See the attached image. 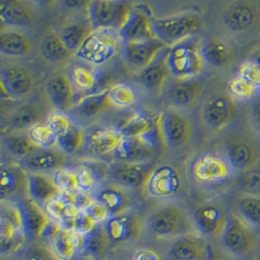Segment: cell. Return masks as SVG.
Instances as JSON below:
<instances>
[{
	"mask_svg": "<svg viewBox=\"0 0 260 260\" xmlns=\"http://www.w3.org/2000/svg\"><path fill=\"white\" fill-rule=\"evenodd\" d=\"M146 229L157 240L174 241L179 237L197 234L192 216L176 204H166L154 209L146 219Z\"/></svg>",
	"mask_w": 260,
	"mask_h": 260,
	"instance_id": "1",
	"label": "cell"
},
{
	"mask_svg": "<svg viewBox=\"0 0 260 260\" xmlns=\"http://www.w3.org/2000/svg\"><path fill=\"white\" fill-rule=\"evenodd\" d=\"M167 62L172 77L197 78L207 66L202 52L201 39L192 36L169 48Z\"/></svg>",
	"mask_w": 260,
	"mask_h": 260,
	"instance_id": "2",
	"label": "cell"
},
{
	"mask_svg": "<svg viewBox=\"0 0 260 260\" xmlns=\"http://www.w3.org/2000/svg\"><path fill=\"white\" fill-rule=\"evenodd\" d=\"M219 19L228 36L247 38L260 28V3L250 0L229 2L221 10Z\"/></svg>",
	"mask_w": 260,
	"mask_h": 260,
	"instance_id": "3",
	"label": "cell"
},
{
	"mask_svg": "<svg viewBox=\"0 0 260 260\" xmlns=\"http://www.w3.org/2000/svg\"><path fill=\"white\" fill-rule=\"evenodd\" d=\"M201 17L194 12H181L154 18L152 31L157 40L167 47L197 35L202 28Z\"/></svg>",
	"mask_w": 260,
	"mask_h": 260,
	"instance_id": "4",
	"label": "cell"
},
{
	"mask_svg": "<svg viewBox=\"0 0 260 260\" xmlns=\"http://www.w3.org/2000/svg\"><path fill=\"white\" fill-rule=\"evenodd\" d=\"M122 45L118 31L96 29L86 38L74 56L92 66H105L118 58L122 53Z\"/></svg>",
	"mask_w": 260,
	"mask_h": 260,
	"instance_id": "5",
	"label": "cell"
},
{
	"mask_svg": "<svg viewBox=\"0 0 260 260\" xmlns=\"http://www.w3.org/2000/svg\"><path fill=\"white\" fill-rule=\"evenodd\" d=\"M185 189L183 173L175 164H162L152 169L144 190L155 199H172Z\"/></svg>",
	"mask_w": 260,
	"mask_h": 260,
	"instance_id": "6",
	"label": "cell"
},
{
	"mask_svg": "<svg viewBox=\"0 0 260 260\" xmlns=\"http://www.w3.org/2000/svg\"><path fill=\"white\" fill-rule=\"evenodd\" d=\"M133 4L127 1L98 0L87 5L88 20L93 30L112 29L119 31L125 24Z\"/></svg>",
	"mask_w": 260,
	"mask_h": 260,
	"instance_id": "7",
	"label": "cell"
},
{
	"mask_svg": "<svg viewBox=\"0 0 260 260\" xmlns=\"http://www.w3.org/2000/svg\"><path fill=\"white\" fill-rule=\"evenodd\" d=\"M112 244L128 246L141 240L146 229V220L138 211L130 209L124 213L110 216L104 223Z\"/></svg>",
	"mask_w": 260,
	"mask_h": 260,
	"instance_id": "8",
	"label": "cell"
},
{
	"mask_svg": "<svg viewBox=\"0 0 260 260\" xmlns=\"http://www.w3.org/2000/svg\"><path fill=\"white\" fill-rule=\"evenodd\" d=\"M222 246L235 256H247L257 247V239L253 229L237 213H231L221 235Z\"/></svg>",
	"mask_w": 260,
	"mask_h": 260,
	"instance_id": "9",
	"label": "cell"
},
{
	"mask_svg": "<svg viewBox=\"0 0 260 260\" xmlns=\"http://www.w3.org/2000/svg\"><path fill=\"white\" fill-rule=\"evenodd\" d=\"M160 120V114L158 115L151 110H141L125 121L119 130L124 137L141 138L158 151L161 145L165 143L161 133Z\"/></svg>",
	"mask_w": 260,
	"mask_h": 260,
	"instance_id": "10",
	"label": "cell"
},
{
	"mask_svg": "<svg viewBox=\"0 0 260 260\" xmlns=\"http://www.w3.org/2000/svg\"><path fill=\"white\" fill-rule=\"evenodd\" d=\"M160 115L161 133L168 147L181 148L191 142L194 127L192 120L183 111L169 107Z\"/></svg>",
	"mask_w": 260,
	"mask_h": 260,
	"instance_id": "11",
	"label": "cell"
},
{
	"mask_svg": "<svg viewBox=\"0 0 260 260\" xmlns=\"http://www.w3.org/2000/svg\"><path fill=\"white\" fill-rule=\"evenodd\" d=\"M236 116V103L229 94L213 95L202 107L203 123L213 132L224 130L234 122Z\"/></svg>",
	"mask_w": 260,
	"mask_h": 260,
	"instance_id": "12",
	"label": "cell"
},
{
	"mask_svg": "<svg viewBox=\"0 0 260 260\" xmlns=\"http://www.w3.org/2000/svg\"><path fill=\"white\" fill-rule=\"evenodd\" d=\"M193 178L203 185H213L226 181L234 173L225 156L208 152L199 156L192 165Z\"/></svg>",
	"mask_w": 260,
	"mask_h": 260,
	"instance_id": "13",
	"label": "cell"
},
{
	"mask_svg": "<svg viewBox=\"0 0 260 260\" xmlns=\"http://www.w3.org/2000/svg\"><path fill=\"white\" fill-rule=\"evenodd\" d=\"M1 89L3 93L14 99L27 98L36 91V75L29 68L11 63L2 66L0 71Z\"/></svg>",
	"mask_w": 260,
	"mask_h": 260,
	"instance_id": "14",
	"label": "cell"
},
{
	"mask_svg": "<svg viewBox=\"0 0 260 260\" xmlns=\"http://www.w3.org/2000/svg\"><path fill=\"white\" fill-rule=\"evenodd\" d=\"M229 214L217 202H207L192 215L196 233L203 238H217L222 235L228 222Z\"/></svg>",
	"mask_w": 260,
	"mask_h": 260,
	"instance_id": "15",
	"label": "cell"
},
{
	"mask_svg": "<svg viewBox=\"0 0 260 260\" xmlns=\"http://www.w3.org/2000/svg\"><path fill=\"white\" fill-rule=\"evenodd\" d=\"M224 156L233 172L237 173H248L256 169L260 163L257 146L242 137L231 138L226 142Z\"/></svg>",
	"mask_w": 260,
	"mask_h": 260,
	"instance_id": "16",
	"label": "cell"
},
{
	"mask_svg": "<svg viewBox=\"0 0 260 260\" xmlns=\"http://www.w3.org/2000/svg\"><path fill=\"white\" fill-rule=\"evenodd\" d=\"M204 84L197 78H172L165 89V98L170 107L178 110L189 109L201 99Z\"/></svg>",
	"mask_w": 260,
	"mask_h": 260,
	"instance_id": "17",
	"label": "cell"
},
{
	"mask_svg": "<svg viewBox=\"0 0 260 260\" xmlns=\"http://www.w3.org/2000/svg\"><path fill=\"white\" fill-rule=\"evenodd\" d=\"M153 13L144 4L133 5L125 24L118 31L123 43L156 39L152 31Z\"/></svg>",
	"mask_w": 260,
	"mask_h": 260,
	"instance_id": "18",
	"label": "cell"
},
{
	"mask_svg": "<svg viewBox=\"0 0 260 260\" xmlns=\"http://www.w3.org/2000/svg\"><path fill=\"white\" fill-rule=\"evenodd\" d=\"M28 171L18 163H7L1 167L0 194L1 201L17 202L27 198Z\"/></svg>",
	"mask_w": 260,
	"mask_h": 260,
	"instance_id": "19",
	"label": "cell"
},
{
	"mask_svg": "<svg viewBox=\"0 0 260 260\" xmlns=\"http://www.w3.org/2000/svg\"><path fill=\"white\" fill-rule=\"evenodd\" d=\"M43 237L50 239V246L61 260H71L76 252L83 248L84 236L64 228L62 225L52 220Z\"/></svg>",
	"mask_w": 260,
	"mask_h": 260,
	"instance_id": "20",
	"label": "cell"
},
{
	"mask_svg": "<svg viewBox=\"0 0 260 260\" xmlns=\"http://www.w3.org/2000/svg\"><path fill=\"white\" fill-rule=\"evenodd\" d=\"M167 48L157 39L126 42L122 45V55L132 69L141 71Z\"/></svg>",
	"mask_w": 260,
	"mask_h": 260,
	"instance_id": "21",
	"label": "cell"
},
{
	"mask_svg": "<svg viewBox=\"0 0 260 260\" xmlns=\"http://www.w3.org/2000/svg\"><path fill=\"white\" fill-rule=\"evenodd\" d=\"M209 244L198 234L179 237L167 249L166 260H208Z\"/></svg>",
	"mask_w": 260,
	"mask_h": 260,
	"instance_id": "22",
	"label": "cell"
},
{
	"mask_svg": "<svg viewBox=\"0 0 260 260\" xmlns=\"http://www.w3.org/2000/svg\"><path fill=\"white\" fill-rule=\"evenodd\" d=\"M0 19L6 27H30L37 21L35 7L25 1L2 0L0 1Z\"/></svg>",
	"mask_w": 260,
	"mask_h": 260,
	"instance_id": "23",
	"label": "cell"
},
{
	"mask_svg": "<svg viewBox=\"0 0 260 260\" xmlns=\"http://www.w3.org/2000/svg\"><path fill=\"white\" fill-rule=\"evenodd\" d=\"M202 52L206 64L215 69H228L236 61L235 48L229 40L220 36H213L202 41Z\"/></svg>",
	"mask_w": 260,
	"mask_h": 260,
	"instance_id": "24",
	"label": "cell"
},
{
	"mask_svg": "<svg viewBox=\"0 0 260 260\" xmlns=\"http://www.w3.org/2000/svg\"><path fill=\"white\" fill-rule=\"evenodd\" d=\"M152 168L148 163H120L114 166L110 178L114 184L125 189L144 188Z\"/></svg>",
	"mask_w": 260,
	"mask_h": 260,
	"instance_id": "25",
	"label": "cell"
},
{
	"mask_svg": "<svg viewBox=\"0 0 260 260\" xmlns=\"http://www.w3.org/2000/svg\"><path fill=\"white\" fill-rule=\"evenodd\" d=\"M168 50L169 48L162 51L148 67L139 71L137 75L140 84L150 92L159 93L163 90L165 91L168 83L171 80L170 78H172L167 62Z\"/></svg>",
	"mask_w": 260,
	"mask_h": 260,
	"instance_id": "26",
	"label": "cell"
},
{
	"mask_svg": "<svg viewBox=\"0 0 260 260\" xmlns=\"http://www.w3.org/2000/svg\"><path fill=\"white\" fill-rule=\"evenodd\" d=\"M35 45L30 36L24 30L14 27H3L0 32V52L3 56L20 59L30 56Z\"/></svg>",
	"mask_w": 260,
	"mask_h": 260,
	"instance_id": "27",
	"label": "cell"
},
{
	"mask_svg": "<svg viewBox=\"0 0 260 260\" xmlns=\"http://www.w3.org/2000/svg\"><path fill=\"white\" fill-rule=\"evenodd\" d=\"M23 212L24 229L29 241H38L44 235L52 219L44 208L28 197L19 202Z\"/></svg>",
	"mask_w": 260,
	"mask_h": 260,
	"instance_id": "28",
	"label": "cell"
},
{
	"mask_svg": "<svg viewBox=\"0 0 260 260\" xmlns=\"http://www.w3.org/2000/svg\"><path fill=\"white\" fill-rule=\"evenodd\" d=\"M113 155L120 163H149L157 150L141 138L124 137Z\"/></svg>",
	"mask_w": 260,
	"mask_h": 260,
	"instance_id": "29",
	"label": "cell"
},
{
	"mask_svg": "<svg viewBox=\"0 0 260 260\" xmlns=\"http://www.w3.org/2000/svg\"><path fill=\"white\" fill-rule=\"evenodd\" d=\"M48 99L55 109L67 112L74 106L75 89L66 74L52 76L45 86Z\"/></svg>",
	"mask_w": 260,
	"mask_h": 260,
	"instance_id": "30",
	"label": "cell"
},
{
	"mask_svg": "<svg viewBox=\"0 0 260 260\" xmlns=\"http://www.w3.org/2000/svg\"><path fill=\"white\" fill-rule=\"evenodd\" d=\"M62 194L53 176L47 173L28 172L27 196L41 207Z\"/></svg>",
	"mask_w": 260,
	"mask_h": 260,
	"instance_id": "31",
	"label": "cell"
},
{
	"mask_svg": "<svg viewBox=\"0 0 260 260\" xmlns=\"http://www.w3.org/2000/svg\"><path fill=\"white\" fill-rule=\"evenodd\" d=\"M64 153L55 149H37L21 161L28 172L46 173L64 168Z\"/></svg>",
	"mask_w": 260,
	"mask_h": 260,
	"instance_id": "32",
	"label": "cell"
},
{
	"mask_svg": "<svg viewBox=\"0 0 260 260\" xmlns=\"http://www.w3.org/2000/svg\"><path fill=\"white\" fill-rule=\"evenodd\" d=\"M95 199L102 202L107 207L110 216L132 209L133 200L128 190L114 183L100 190Z\"/></svg>",
	"mask_w": 260,
	"mask_h": 260,
	"instance_id": "33",
	"label": "cell"
},
{
	"mask_svg": "<svg viewBox=\"0 0 260 260\" xmlns=\"http://www.w3.org/2000/svg\"><path fill=\"white\" fill-rule=\"evenodd\" d=\"M45 113L38 105L25 103L16 107L8 117V123L15 132L29 130L36 124L42 123Z\"/></svg>",
	"mask_w": 260,
	"mask_h": 260,
	"instance_id": "34",
	"label": "cell"
},
{
	"mask_svg": "<svg viewBox=\"0 0 260 260\" xmlns=\"http://www.w3.org/2000/svg\"><path fill=\"white\" fill-rule=\"evenodd\" d=\"M39 51L43 59L50 63L64 62L74 55L66 46L59 32L54 31L48 32L42 37Z\"/></svg>",
	"mask_w": 260,
	"mask_h": 260,
	"instance_id": "35",
	"label": "cell"
},
{
	"mask_svg": "<svg viewBox=\"0 0 260 260\" xmlns=\"http://www.w3.org/2000/svg\"><path fill=\"white\" fill-rule=\"evenodd\" d=\"M92 31L93 27L90 21L87 19L64 24L59 28V35L66 46L75 55Z\"/></svg>",
	"mask_w": 260,
	"mask_h": 260,
	"instance_id": "36",
	"label": "cell"
},
{
	"mask_svg": "<svg viewBox=\"0 0 260 260\" xmlns=\"http://www.w3.org/2000/svg\"><path fill=\"white\" fill-rule=\"evenodd\" d=\"M44 210L52 220L59 222L70 230H72L74 217L81 212L63 194L49 202Z\"/></svg>",
	"mask_w": 260,
	"mask_h": 260,
	"instance_id": "37",
	"label": "cell"
},
{
	"mask_svg": "<svg viewBox=\"0 0 260 260\" xmlns=\"http://www.w3.org/2000/svg\"><path fill=\"white\" fill-rule=\"evenodd\" d=\"M123 138L124 135L119 129H99L91 134L89 146L98 155L113 154Z\"/></svg>",
	"mask_w": 260,
	"mask_h": 260,
	"instance_id": "38",
	"label": "cell"
},
{
	"mask_svg": "<svg viewBox=\"0 0 260 260\" xmlns=\"http://www.w3.org/2000/svg\"><path fill=\"white\" fill-rule=\"evenodd\" d=\"M112 104L109 100L108 90L88 94L78 100L75 109L85 118H94L104 113Z\"/></svg>",
	"mask_w": 260,
	"mask_h": 260,
	"instance_id": "39",
	"label": "cell"
},
{
	"mask_svg": "<svg viewBox=\"0 0 260 260\" xmlns=\"http://www.w3.org/2000/svg\"><path fill=\"white\" fill-rule=\"evenodd\" d=\"M112 243L107 235L104 224L98 225L95 229L84 236L83 250L94 258H103L109 251Z\"/></svg>",
	"mask_w": 260,
	"mask_h": 260,
	"instance_id": "40",
	"label": "cell"
},
{
	"mask_svg": "<svg viewBox=\"0 0 260 260\" xmlns=\"http://www.w3.org/2000/svg\"><path fill=\"white\" fill-rule=\"evenodd\" d=\"M236 212L251 228L260 229V194L244 193L237 200Z\"/></svg>",
	"mask_w": 260,
	"mask_h": 260,
	"instance_id": "41",
	"label": "cell"
},
{
	"mask_svg": "<svg viewBox=\"0 0 260 260\" xmlns=\"http://www.w3.org/2000/svg\"><path fill=\"white\" fill-rule=\"evenodd\" d=\"M3 142L8 151L13 156L21 159V161L37 149H40L30 141L28 135H24L23 132L14 131L4 137Z\"/></svg>",
	"mask_w": 260,
	"mask_h": 260,
	"instance_id": "42",
	"label": "cell"
},
{
	"mask_svg": "<svg viewBox=\"0 0 260 260\" xmlns=\"http://www.w3.org/2000/svg\"><path fill=\"white\" fill-rule=\"evenodd\" d=\"M69 77L76 91L89 94H93L99 81L95 71L84 64L74 66L71 70Z\"/></svg>",
	"mask_w": 260,
	"mask_h": 260,
	"instance_id": "43",
	"label": "cell"
},
{
	"mask_svg": "<svg viewBox=\"0 0 260 260\" xmlns=\"http://www.w3.org/2000/svg\"><path fill=\"white\" fill-rule=\"evenodd\" d=\"M108 95L112 106L118 108L134 107L139 100L137 91L127 83H117L108 89Z\"/></svg>",
	"mask_w": 260,
	"mask_h": 260,
	"instance_id": "44",
	"label": "cell"
},
{
	"mask_svg": "<svg viewBox=\"0 0 260 260\" xmlns=\"http://www.w3.org/2000/svg\"><path fill=\"white\" fill-rule=\"evenodd\" d=\"M85 140V130L81 126L73 124L70 130L58 138V147L62 153H75L84 145Z\"/></svg>",
	"mask_w": 260,
	"mask_h": 260,
	"instance_id": "45",
	"label": "cell"
},
{
	"mask_svg": "<svg viewBox=\"0 0 260 260\" xmlns=\"http://www.w3.org/2000/svg\"><path fill=\"white\" fill-rule=\"evenodd\" d=\"M79 189L84 192H91L102 182L105 173L99 167L91 164H82L76 169Z\"/></svg>",
	"mask_w": 260,
	"mask_h": 260,
	"instance_id": "46",
	"label": "cell"
},
{
	"mask_svg": "<svg viewBox=\"0 0 260 260\" xmlns=\"http://www.w3.org/2000/svg\"><path fill=\"white\" fill-rule=\"evenodd\" d=\"M30 141L40 149H53L58 147V136L46 123L36 124L27 131Z\"/></svg>",
	"mask_w": 260,
	"mask_h": 260,
	"instance_id": "47",
	"label": "cell"
},
{
	"mask_svg": "<svg viewBox=\"0 0 260 260\" xmlns=\"http://www.w3.org/2000/svg\"><path fill=\"white\" fill-rule=\"evenodd\" d=\"M19 260H61L50 245L39 241H32L27 244L19 252Z\"/></svg>",
	"mask_w": 260,
	"mask_h": 260,
	"instance_id": "48",
	"label": "cell"
},
{
	"mask_svg": "<svg viewBox=\"0 0 260 260\" xmlns=\"http://www.w3.org/2000/svg\"><path fill=\"white\" fill-rule=\"evenodd\" d=\"M258 89L248 82L241 76L237 75L228 82V94L235 101L248 102L254 98Z\"/></svg>",
	"mask_w": 260,
	"mask_h": 260,
	"instance_id": "49",
	"label": "cell"
},
{
	"mask_svg": "<svg viewBox=\"0 0 260 260\" xmlns=\"http://www.w3.org/2000/svg\"><path fill=\"white\" fill-rule=\"evenodd\" d=\"M0 219L12 224L20 230H24L23 212L19 202L1 201Z\"/></svg>",
	"mask_w": 260,
	"mask_h": 260,
	"instance_id": "50",
	"label": "cell"
},
{
	"mask_svg": "<svg viewBox=\"0 0 260 260\" xmlns=\"http://www.w3.org/2000/svg\"><path fill=\"white\" fill-rule=\"evenodd\" d=\"M53 178L62 192H74L79 189L76 170L74 171L69 168H61L54 172Z\"/></svg>",
	"mask_w": 260,
	"mask_h": 260,
	"instance_id": "51",
	"label": "cell"
},
{
	"mask_svg": "<svg viewBox=\"0 0 260 260\" xmlns=\"http://www.w3.org/2000/svg\"><path fill=\"white\" fill-rule=\"evenodd\" d=\"M46 124L59 137L70 130L74 123L66 112L55 109L48 114Z\"/></svg>",
	"mask_w": 260,
	"mask_h": 260,
	"instance_id": "52",
	"label": "cell"
},
{
	"mask_svg": "<svg viewBox=\"0 0 260 260\" xmlns=\"http://www.w3.org/2000/svg\"><path fill=\"white\" fill-rule=\"evenodd\" d=\"M98 226L95 220L89 215L86 211H81L74 217L72 222V231L87 236Z\"/></svg>",
	"mask_w": 260,
	"mask_h": 260,
	"instance_id": "53",
	"label": "cell"
},
{
	"mask_svg": "<svg viewBox=\"0 0 260 260\" xmlns=\"http://www.w3.org/2000/svg\"><path fill=\"white\" fill-rule=\"evenodd\" d=\"M237 75L241 76L248 82L252 84L254 87H256L258 90L260 88V71L248 59H244L239 68Z\"/></svg>",
	"mask_w": 260,
	"mask_h": 260,
	"instance_id": "54",
	"label": "cell"
},
{
	"mask_svg": "<svg viewBox=\"0 0 260 260\" xmlns=\"http://www.w3.org/2000/svg\"><path fill=\"white\" fill-rule=\"evenodd\" d=\"M241 184L245 193L260 194V170L256 168L243 174Z\"/></svg>",
	"mask_w": 260,
	"mask_h": 260,
	"instance_id": "55",
	"label": "cell"
},
{
	"mask_svg": "<svg viewBox=\"0 0 260 260\" xmlns=\"http://www.w3.org/2000/svg\"><path fill=\"white\" fill-rule=\"evenodd\" d=\"M62 194L75 205L79 211H86L88 207L95 201V198H92L89 193L78 189L74 192H62Z\"/></svg>",
	"mask_w": 260,
	"mask_h": 260,
	"instance_id": "56",
	"label": "cell"
},
{
	"mask_svg": "<svg viewBox=\"0 0 260 260\" xmlns=\"http://www.w3.org/2000/svg\"><path fill=\"white\" fill-rule=\"evenodd\" d=\"M86 212L89 213V215L95 220L96 224H99V223L104 224L110 217V214H109L107 207L102 202H100L96 199H95V201L88 207Z\"/></svg>",
	"mask_w": 260,
	"mask_h": 260,
	"instance_id": "57",
	"label": "cell"
},
{
	"mask_svg": "<svg viewBox=\"0 0 260 260\" xmlns=\"http://www.w3.org/2000/svg\"><path fill=\"white\" fill-rule=\"evenodd\" d=\"M130 260H166V258L157 249L144 248L139 249Z\"/></svg>",
	"mask_w": 260,
	"mask_h": 260,
	"instance_id": "58",
	"label": "cell"
},
{
	"mask_svg": "<svg viewBox=\"0 0 260 260\" xmlns=\"http://www.w3.org/2000/svg\"><path fill=\"white\" fill-rule=\"evenodd\" d=\"M248 118L252 130L260 138V100L256 101L250 107Z\"/></svg>",
	"mask_w": 260,
	"mask_h": 260,
	"instance_id": "59",
	"label": "cell"
},
{
	"mask_svg": "<svg viewBox=\"0 0 260 260\" xmlns=\"http://www.w3.org/2000/svg\"><path fill=\"white\" fill-rule=\"evenodd\" d=\"M248 61H250L252 64H254L260 71V45L253 48L249 53L248 57L246 58Z\"/></svg>",
	"mask_w": 260,
	"mask_h": 260,
	"instance_id": "60",
	"label": "cell"
},
{
	"mask_svg": "<svg viewBox=\"0 0 260 260\" xmlns=\"http://www.w3.org/2000/svg\"><path fill=\"white\" fill-rule=\"evenodd\" d=\"M208 260H223L221 257H220V255H219V253H218V251H217V249L214 248L213 246H211V245H209V252H208Z\"/></svg>",
	"mask_w": 260,
	"mask_h": 260,
	"instance_id": "61",
	"label": "cell"
},
{
	"mask_svg": "<svg viewBox=\"0 0 260 260\" xmlns=\"http://www.w3.org/2000/svg\"><path fill=\"white\" fill-rule=\"evenodd\" d=\"M259 259H260V248H259Z\"/></svg>",
	"mask_w": 260,
	"mask_h": 260,
	"instance_id": "62",
	"label": "cell"
}]
</instances>
